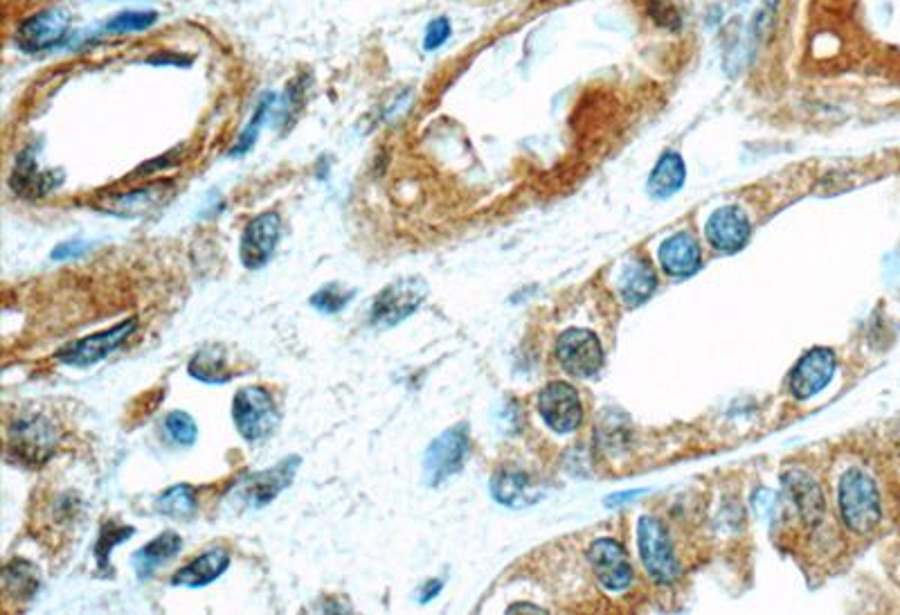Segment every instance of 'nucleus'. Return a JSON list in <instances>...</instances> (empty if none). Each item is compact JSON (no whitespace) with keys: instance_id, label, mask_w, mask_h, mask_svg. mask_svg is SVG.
<instances>
[{"instance_id":"f257e3e1","label":"nucleus","mask_w":900,"mask_h":615,"mask_svg":"<svg viewBox=\"0 0 900 615\" xmlns=\"http://www.w3.org/2000/svg\"><path fill=\"white\" fill-rule=\"evenodd\" d=\"M840 514L846 528L855 534H869L880 523V494L873 478L862 469H849L840 480Z\"/></svg>"},{"instance_id":"f03ea898","label":"nucleus","mask_w":900,"mask_h":615,"mask_svg":"<svg viewBox=\"0 0 900 615\" xmlns=\"http://www.w3.org/2000/svg\"><path fill=\"white\" fill-rule=\"evenodd\" d=\"M57 447V429L43 415L16 417L7 429V456L23 467H41Z\"/></svg>"},{"instance_id":"7ed1b4c3","label":"nucleus","mask_w":900,"mask_h":615,"mask_svg":"<svg viewBox=\"0 0 900 615\" xmlns=\"http://www.w3.org/2000/svg\"><path fill=\"white\" fill-rule=\"evenodd\" d=\"M232 420L246 442L270 438L279 426V413L273 397L264 388H241L232 399Z\"/></svg>"},{"instance_id":"20e7f679","label":"nucleus","mask_w":900,"mask_h":615,"mask_svg":"<svg viewBox=\"0 0 900 615\" xmlns=\"http://www.w3.org/2000/svg\"><path fill=\"white\" fill-rule=\"evenodd\" d=\"M428 296V284L421 278H401L390 282L374 298L369 323L378 329H390L408 320Z\"/></svg>"},{"instance_id":"39448f33","label":"nucleus","mask_w":900,"mask_h":615,"mask_svg":"<svg viewBox=\"0 0 900 615\" xmlns=\"http://www.w3.org/2000/svg\"><path fill=\"white\" fill-rule=\"evenodd\" d=\"M471 451L466 424H457L430 442L423 453V483L428 487H439L448 478L459 474Z\"/></svg>"},{"instance_id":"423d86ee","label":"nucleus","mask_w":900,"mask_h":615,"mask_svg":"<svg viewBox=\"0 0 900 615\" xmlns=\"http://www.w3.org/2000/svg\"><path fill=\"white\" fill-rule=\"evenodd\" d=\"M637 543H639V557H642L646 573L651 575L655 582L673 584L675 579L680 577V564L678 559H675L669 532H666L660 521L651 519V516H644L637 525Z\"/></svg>"},{"instance_id":"0eeeda50","label":"nucleus","mask_w":900,"mask_h":615,"mask_svg":"<svg viewBox=\"0 0 900 615\" xmlns=\"http://www.w3.org/2000/svg\"><path fill=\"white\" fill-rule=\"evenodd\" d=\"M135 329H138V318L122 320V323H117L111 329H104V332H97L93 336H86L81 338V341L61 347V350H57V354H54V359L63 365H72V368H88V365L104 361L106 356L120 350V347L129 341Z\"/></svg>"},{"instance_id":"6e6552de","label":"nucleus","mask_w":900,"mask_h":615,"mask_svg":"<svg viewBox=\"0 0 900 615\" xmlns=\"http://www.w3.org/2000/svg\"><path fill=\"white\" fill-rule=\"evenodd\" d=\"M300 465L302 458L291 456L279 460L277 465L264 471H257V474H248L246 478L239 480L237 487H234V496H237V501L248 507H266L273 503L286 487H291Z\"/></svg>"},{"instance_id":"1a4fd4ad","label":"nucleus","mask_w":900,"mask_h":615,"mask_svg":"<svg viewBox=\"0 0 900 615\" xmlns=\"http://www.w3.org/2000/svg\"><path fill=\"white\" fill-rule=\"evenodd\" d=\"M70 28V14L61 7H48L32 14L18 25L16 46L27 55H39V52L52 50L54 46L66 39Z\"/></svg>"},{"instance_id":"9d476101","label":"nucleus","mask_w":900,"mask_h":615,"mask_svg":"<svg viewBox=\"0 0 900 615\" xmlns=\"http://www.w3.org/2000/svg\"><path fill=\"white\" fill-rule=\"evenodd\" d=\"M279 237H282V219L277 212H264L250 221L241 235L239 260L248 271H259L273 260Z\"/></svg>"},{"instance_id":"9b49d317","label":"nucleus","mask_w":900,"mask_h":615,"mask_svg":"<svg viewBox=\"0 0 900 615\" xmlns=\"http://www.w3.org/2000/svg\"><path fill=\"white\" fill-rule=\"evenodd\" d=\"M558 363L572 377H594L603 365V350L599 338L588 329H567L556 343Z\"/></svg>"},{"instance_id":"f8f14e48","label":"nucleus","mask_w":900,"mask_h":615,"mask_svg":"<svg viewBox=\"0 0 900 615\" xmlns=\"http://www.w3.org/2000/svg\"><path fill=\"white\" fill-rule=\"evenodd\" d=\"M538 413L554 433H572L583 422V406L570 383L556 381L540 392Z\"/></svg>"},{"instance_id":"ddd939ff","label":"nucleus","mask_w":900,"mask_h":615,"mask_svg":"<svg viewBox=\"0 0 900 615\" xmlns=\"http://www.w3.org/2000/svg\"><path fill=\"white\" fill-rule=\"evenodd\" d=\"M588 561L599 584L612 593L626 591L633 584V566L626 550L615 539H597L588 548Z\"/></svg>"},{"instance_id":"4468645a","label":"nucleus","mask_w":900,"mask_h":615,"mask_svg":"<svg viewBox=\"0 0 900 615\" xmlns=\"http://www.w3.org/2000/svg\"><path fill=\"white\" fill-rule=\"evenodd\" d=\"M835 354L828 347H815L801 356L790 379V390L797 399L806 401L822 392L831 383L835 374Z\"/></svg>"},{"instance_id":"2eb2a0df","label":"nucleus","mask_w":900,"mask_h":615,"mask_svg":"<svg viewBox=\"0 0 900 615\" xmlns=\"http://www.w3.org/2000/svg\"><path fill=\"white\" fill-rule=\"evenodd\" d=\"M705 233L709 244L714 246L716 251L736 253L750 242L752 226L741 208H736V205H725V208L716 210L714 215L709 217Z\"/></svg>"},{"instance_id":"dca6fc26","label":"nucleus","mask_w":900,"mask_h":615,"mask_svg":"<svg viewBox=\"0 0 900 615\" xmlns=\"http://www.w3.org/2000/svg\"><path fill=\"white\" fill-rule=\"evenodd\" d=\"M491 496L504 507H529L543 498V489L534 485L525 471L518 469H498L491 478Z\"/></svg>"},{"instance_id":"f3484780","label":"nucleus","mask_w":900,"mask_h":615,"mask_svg":"<svg viewBox=\"0 0 900 615\" xmlns=\"http://www.w3.org/2000/svg\"><path fill=\"white\" fill-rule=\"evenodd\" d=\"M12 190L16 194L25 196V199H41V196L50 194L54 187L61 185V174L54 172V169H48V172H41L39 163H36V156L32 149L21 151V156L16 158L14 172H12Z\"/></svg>"},{"instance_id":"a211bd4d","label":"nucleus","mask_w":900,"mask_h":615,"mask_svg":"<svg viewBox=\"0 0 900 615\" xmlns=\"http://www.w3.org/2000/svg\"><path fill=\"white\" fill-rule=\"evenodd\" d=\"M657 257H660L662 269L675 275V278H687V275H693L702 264V253L696 239L687 233L673 235L669 239H664L660 251H657Z\"/></svg>"},{"instance_id":"6ab92c4d","label":"nucleus","mask_w":900,"mask_h":615,"mask_svg":"<svg viewBox=\"0 0 900 615\" xmlns=\"http://www.w3.org/2000/svg\"><path fill=\"white\" fill-rule=\"evenodd\" d=\"M230 568V555L223 548H212L189 561L171 577V584L183 588H203L216 582Z\"/></svg>"},{"instance_id":"aec40b11","label":"nucleus","mask_w":900,"mask_h":615,"mask_svg":"<svg viewBox=\"0 0 900 615\" xmlns=\"http://www.w3.org/2000/svg\"><path fill=\"white\" fill-rule=\"evenodd\" d=\"M180 550H183V539H180V534L176 532L158 534V537L151 539L147 546L133 552L131 564L135 575L140 579H149L162 564H167L171 557H176Z\"/></svg>"},{"instance_id":"412c9836","label":"nucleus","mask_w":900,"mask_h":615,"mask_svg":"<svg viewBox=\"0 0 900 615\" xmlns=\"http://www.w3.org/2000/svg\"><path fill=\"white\" fill-rule=\"evenodd\" d=\"M783 485H786L788 494L792 496V501H795V507H797L801 519H804L806 523H817L819 519H822L824 498L813 478L804 474V471L792 469L786 476H783Z\"/></svg>"},{"instance_id":"4be33fe9","label":"nucleus","mask_w":900,"mask_h":615,"mask_svg":"<svg viewBox=\"0 0 900 615\" xmlns=\"http://www.w3.org/2000/svg\"><path fill=\"white\" fill-rule=\"evenodd\" d=\"M684 178H687V167H684L682 156L675 154V151H666L657 160L651 176H648L646 190L653 199H669V196L682 190Z\"/></svg>"},{"instance_id":"5701e85b","label":"nucleus","mask_w":900,"mask_h":615,"mask_svg":"<svg viewBox=\"0 0 900 615\" xmlns=\"http://www.w3.org/2000/svg\"><path fill=\"white\" fill-rule=\"evenodd\" d=\"M655 284L657 278L653 266L642 260V257L630 260L619 275V293L630 307H637L642 305L644 300H648V296L655 291Z\"/></svg>"},{"instance_id":"b1692460","label":"nucleus","mask_w":900,"mask_h":615,"mask_svg":"<svg viewBox=\"0 0 900 615\" xmlns=\"http://www.w3.org/2000/svg\"><path fill=\"white\" fill-rule=\"evenodd\" d=\"M3 582H5V591L9 595H14L16 600H32V597L39 593L41 588V573L39 568L30 561L25 559H14L9 561L3 570Z\"/></svg>"},{"instance_id":"393cba45","label":"nucleus","mask_w":900,"mask_h":615,"mask_svg":"<svg viewBox=\"0 0 900 615\" xmlns=\"http://www.w3.org/2000/svg\"><path fill=\"white\" fill-rule=\"evenodd\" d=\"M187 372L194 379L203 383H228L230 370L228 361H225V352L219 345H207L203 350H198L192 361L187 365Z\"/></svg>"},{"instance_id":"a878e982","label":"nucleus","mask_w":900,"mask_h":615,"mask_svg":"<svg viewBox=\"0 0 900 615\" xmlns=\"http://www.w3.org/2000/svg\"><path fill=\"white\" fill-rule=\"evenodd\" d=\"M153 505H156L158 514L169 516V519H178V521L192 519L198 510L196 494L189 485L169 487L167 492H162L156 501H153Z\"/></svg>"},{"instance_id":"bb28decb","label":"nucleus","mask_w":900,"mask_h":615,"mask_svg":"<svg viewBox=\"0 0 900 615\" xmlns=\"http://www.w3.org/2000/svg\"><path fill=\"white\" fill-rule=\"evenodd\" d=\"M162 194V187H142V190H133L129 194L113 196L111 205H106V212L117 217H135L147 212L153 203H158Z\"/></svg>"},{"instance_id":"cd10ccee","label":"nucleus","mask_w":900,"mask_h":615,"mask_svg":"<svg viewBox=\"0 0 900 615\" xmlns=\"http://www.w3.org/2000/svg\"><path fill=\"white\" fill-rule=\"evenodd\" d=\"M354 298H356V289H345L342 284L331 282L315 291L309 302L315 311H320V314L333 316V314H340V311L345 309Z\"/></svg>"},{"instance_id":"c85d7f7f","label":"nucleus","mask_w":900,"mask_h":615,"mask_svg":"<svg viewBox=\"0 0 900 615\" xmlns=\"http://www.w3.org/2000/svg\"><path fill=\"white\" fill-rule=\"evenodd\" d=\"M273 102H275V95H264V97H261V102L257 104L255 113H252L248 127L241 131V136L237 140V145H234V149L230 151V156H243V154H246V151L252 149V145H255V142H257L259 131H261V124L266 122L268 111L273 109Z\"/></svg>"},{"instance_id":"c756f323","label":"nucleus","mask_w":900,"mask_h":615,"mask_svg":"<svg viewBox=\"0 0 900 615\" xmlns=\"http://www.w3.org/2000/svg\"><path fill=\"white\" fill-rule=\"evenodd\" d=\"M156 21H158L156 12H135V10H131V12H122V14L113 16V19L104 25V30L111 32V34L142 32V30H149Z\"/></svg>"},{"instance_id":"7c9ffc66","label":"nucleus","mask_w":900,"mask_h":615,"mask_svg":"<svg viewBox=\"0 0 900 615\" xmlns=\"http://www.w3.org/2000/svg\"><path fill=\"white\" fill-rule=\"evenodd\" d=\"M165 429L169 438L180 444V447H192L198 438L196 422L187 413H183V410H174V413L165 417Z\"/></svg>"},{"instance_id":"2f4dec72","label":"nucleus","mask_w":900,"mask_h":615,"mask_svg":"<svg viewBox=\"0 0 900 615\" xmlns=\"http://www.w3.org/2000/svg\"><path fill=\"white\" fill-rule=\"evenodd\" d=\"M135 530L133 528H117V525H104L102 534L95 543V559L99 570L108 568V561H111V552L115 546H120L124 539H129Z\"/></svg>"},{"instance_id":"473e14b6","label":"nucleus","mask_w":900,"mask_h":615,"mask_svg":"<svg viewBox=\"0 0 900 615\" xmlns=\"http://www.w3.org/2000/svg\"><path fill=\"white\" fill-rule=\"evenodd\" d=\"M450 34H453V28H450V21L446 19V16H439V19L428 23L426 37H423V48H426L428 52L439 50L450 39Z\"/></svg>"},{"instance_id":"72a5a7b5","label":"nucleus","mask_w":900,"mask_h":615,"mask_svg":"<svg viewBox=\"0 0 900 615\" xmlns=\"http://www.w3.org/2000/svg\"><path fill=\"white\" fill-rule=\"evenodd\" d=\"M651 16L655 19V23L664 25V28H669V30H678L680 28L678 12H675L669 3H662V0H653V3H651Z\"/></svg>"},{"instance_id":"f704fd0d","label":"nucleus","mask_w":900,"mask_h":615,"mask_svg":"<svg viewBox=\"0 0 900 615\" xmlns=\"http://www.w3.org/2000/svg\"><path fill=\"white\" fill-rule=\"evenodd\" d=\"M90 248L88 242H81V239H72V242H63L52 251V260L63 262V260H72V257H81Z\"/></svg>"},{"instance_id":"c9c22d12","label":"nucleus","mask_w":900,"mask_h":615,"mask_svg":"<svg viewBox=\"0 0 900 615\" xmlns=\"http://www.w3.org/2000/svg\"><path fill=\"white\" fill-rule=\"evenodd\" d=\"M441 588H444V582H437V579H435V582H428L426 586H423V588H421V597H419V602H421V604H428L430 600H435V597L439 595V591H441Z\"/></svg>"},{"instance_id":"e433bc0d","label":"nucleus","mask_w":900,"mask_h":615,"mask_svg":"<svg viewBox=\"0 0 900 615\" xmlns=\"http://www.w3.org/2000/svg\"><path fill=\"white\" fill-rule=\"evenodd\" d=\"M518 611H531V613H545L543 609H540V606H534V604H525V602H520V604H511L509 606V613H518Z\"/></svg>"},{"instance_id":"4c0bfd02","label":"nucleus","mask_w":900,"mask_h":615,"mask_svg":"<svg viewBox=\"0 0 900 615\" xmlns=\"http://www.w3.org/2000/svg\"><path fill=\"white\" fill-rule=\"evenodd\" d=\"M642 492H628V494H619V496H612V498H608V503H621V501H628V498H635V496H639Z\"/></svg>"}]
</instances>
